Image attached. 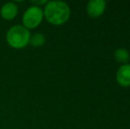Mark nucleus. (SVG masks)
Returning a JSON list of instances; mask_svg holds the SVG:
<instances>
[{
    "instance_id": "9",
    "label": "nucleus",
    "mask_w": 130,
    "mask_h": 129,
    "mask_svg": "<svg viewBox=\"0 0 130 129\" xmlns=\"http://www.w3.org/2000/svg\"><path fill=\"white\" fill-rule=\"evenodd\" d=\"M47 2H48V1H45V0H42V1H33L32 3L34 4L33 5H36V6L41 7L42 5H46Z\"/></svg>"
},
{
    "instance_id": "1",
    "label": "nucleus",
    "mask_w": 130,
    "mask_h": 129,
    "mask_svg": "<svg viewBox=\"0 0 130 129\" xmlns=\"http://www.w3.org/2000/svg\"><path fill=\"white\" fill-rule=\"evenodd\" d=\"M43 16L50 24L60 26L67 22L71 15L69 5L63 1H48L43 7Z\"/></svg>"
},
{
    "instance_id": "5",
    "label": "nucleus",
    "mask_w": 130,
    "mask_h": 129,
    "mask_svg": "<svg viewBox=\"0 0 130 129\" xmlns=\"http://www.w3.org/2000/svg\"><path fill=\"white\" fill-rule=\"evenodd\" d=\"M18 12L19 8L13 2H7L0 8V15L5 21H12L17 17Z\"/></svg>"
},
{
    "instance_id": "8",
    "label": "nucleus",
    "mask_w": 130,
    "mask_h": 129,
    "mask_svg": "<svg viewBox=\"0 0 130 129\" xmlns=\"http://www.w3.org/2000/svg\"><path fill=\"white\" fill-rule=\"evenodd\" d=\"M114 59H116V61L122 64H127L130 59V56L129 53L126 49L124 48H120L117 49L114 52Z\"/></svg>"
},
{
    "instance_id": "4",
    "label": "nucleus",
    "mask_w": 130,
    "mask_h": 129,
    "mask_svg": "<svg viewBox=\"0 0 130 129\" xmlns=\"http://www.w3.org/2000/svg\"><path fill=\"white\" fill-rule=\"evenodd\" d=\"M106 2L104 0H91L87 5V13L91 18H98L104 13Z\"/></svg>"
},
{
    "instance_id": "7",
    "label": "nucleus",
    "mask_w": 130,
    "mask_h": 129,
    "mask_svg": "<svg viewBox=\"0 0 130 129\" xmlns=\"http://www.w3.org/2000/svg\"><path fill=\"white\" fill-rule=\"evenodd\" d=\"M45 42H46L45 35L43 33L38 32L30 36L29 44L32 47H35V48H39V47H42L45 44Z\"/></svg>"
},
{
    "instance_id": "3",
    "label": "nucleus",
    "mask_w": 130,
    "mask_h": 129,
    "mask_svg": "<svg viewBox=\"0 0 130 129\" xmlns=\"http://www.w3.org/2000/svg\"><path fill=\"white\" fill-rule=\"evenodd\" d=\"M43 18L44 16L42 7L30 5L22 15V26L28 30L35 29L41 24Z\"/></svg>"
},
{
    "instance_id": "2",
    "label": "nucleus",
    "mask_w": 130,
    "mask_h": 129,
    "mask_svg": "<svg viewBox=\"0 0 130 129\" xmlns=\"http://www.w3.org/2000/svg\"><path fill=\"white\" fill-rule=\"evenodd\" d=\"M30 31L22 25H14L11 27L6 32L5 40L11 48L21 50L29 44Z\"/></svg>"
},
{
    "instance_id": "6",
    "label": "nucleus",
    "mask_w": 130,
    "mask_h": 129,
    "mask_svg": "<svg viewBox=\"0 0 130 129\" xmlns=\"http://www.w3.org/2000/svg\"><path fill=\"white\" fill-rule=\"evenodd\" d=\"M116 81L121 87H130V65H122L116 72Z\"/></svg>"
}]
</instances>
